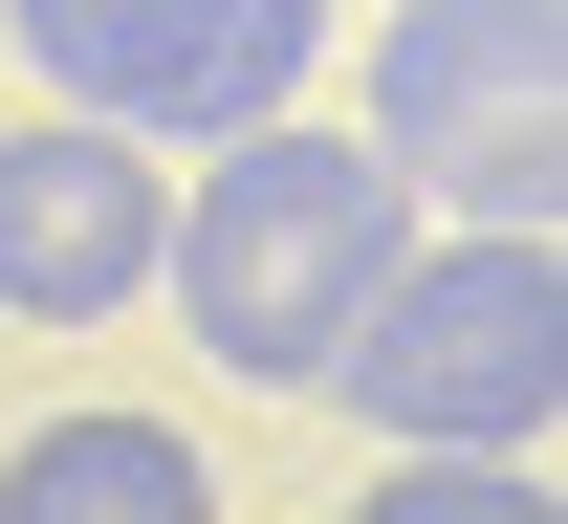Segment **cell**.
Returning a JSON list of instances; mask_svg holds the SVG:
<instances>
[{
  "label": "cell",
  "instance_id": "cell-1",
  "mask_svg": "<svg viewBox=\"0 0 568 524\" xmlns=\"http://www.w3.org/2000/svg\"><path fill=\"white\" fill-rule=\"evenodd\" d=\"M394 263H416V197L372 175V132H306V110L241 132V153H197V197H175V240H153L175 328H197L241 393H328Z\"/></svg>",
  "mask_w": 568,
  "mask_h": 524
},
{
  "label": "cell",
  "instance_id": "cell-2",
  "mask_svg": "<svg viewBox=\"0 0 568 524\" xmlns=\"http://www.w3.org/2000/svg\"><path fill=\"white\" fill-rule=\"evenodd\" d=\"M372 175L416 240H547L568 197V0H394L372 22Z\"/></svg>",
  "mask_w": 568,
  "mask_h": 524
},
{
  "label": "cell",
  "instance_id": "cell-3",
  "mask_svg": "<svg viewBox=\"0 0 568 524\" xmlns=\"http://www.w3.org/2000/svg\"><path fill=\"white\" fill-rule=\"evenodd\" d=\"M328 393L394 459H547V415H568V263L547 240H416L372 285Z\"/></svg>",
  "mask_w": 568,
  "mask_h": 524
},
{
  "label": "cell",
  "instance_id": "cell-4",
  "mask_svg": "<svg viewBox=\"0 0 568 524\" xmlns=\"http://www.w3.org/2000/svg\"><path fill=\"white\" fill-rule=\"evenodd\" d=\"M0 22L67 88V132H132V153H241L328 66V0H0Z\"/></svg>",
  "mask_w": 568,
  "mask_h": 524
},
{
  "label": "cell",
  "instance_id": "cell-5",
  "mask_svg": "<svg viewBox=\"0 0 568 524\" xmlns=\"http://www.w3.org/2000/svg\"><path fill=\"white\" fill-rule=\"evenodd\" d=\"M153 240H175V175L132 132H67V110L0 132V306L22 328H110L153 285Z\"/></svg>",
  "mask_w": 568,
  "mask_h": 524
},
{
  "label": "cell",
  "instance_id": "cell-6",
  "mask_svg": "<svg viewBox=\"0 0 568 524\" xmlns=\"http://www.w3.org/2000/svg\"><path fill=\"white\" fill-rule=\"evenodd\" d=\"M0 524H219V481L175 415H44L0 459Z\"/></svg>",
  "mask_w": 568,
  "mask_h": 524
},
{
  "label": "cell",
  "instance_id": "cell-7",
  "mask_svg": "<svg viewBox=\"0 0 568 524\" xmlns=\"http://www.w3.org/2000/svg\"><path fill=\"white\" fill-rule=\"evenodd\" d=\"M351 524H568V503H547V459H394Z\"/></svg>",
  "mask_w": 568,
  "mask_h": 524
}]
</instances>
